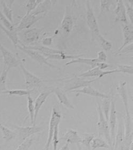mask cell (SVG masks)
Segmentation results:
<instances>
[{
	"instance_id": "6da1fadb",
	"label": "cell",
	"mask_w": 133,
	"mask_h": 150,
	"mask_svg": "<svg viewBox=\"0 0 133 150\" xmlns=\"http://www.w3.org/2000/svg\"><path fill=\"white\" fill-rule=\"evenodd\" d=\"M97 109L98 115V120L97 122L98 136L101 138L104 137L106 139L108 144L110 145V147H112L108 121L105 118L102 110L101 105L98 102H97Z\"/></svg>"
},
{
	"instance_id": "7a4b0ae2",
	"label": "cell",
	"mask_w": 133,
	"mask_h": 150,
	"mask_svg": "<svg viewBox=\"0 0 133 150\" xmlns=\"http://www.w3.org/2000/svg\"><path fill=\"white\" fill-rule=\"evenodd\" d=\"M108 121L112 147H113L115 140L116 125L117 124V113L116 108V101L113 96H112V98H111V104Z\"/></svg>"
},
{
	"instance_id": "3957f363",
	"label": "cell",
	"mask_w": 133,
	"mask_h": 150,
	"mask_svg": "<svg viewBox=\"0 0 133 150\" xmlns=\"http://www.w3.org/2000/svg\"><path fill=\"white\" fill-rule=\"evenodd\" d=\"M86 5V22L90 30L92 32V40H94L100 34V29L98 28V23L96 20L94 12L91 7V4L90 1H87Z\"/></svg>"
},
{
	"instance_id": "277c9868",
	"label": "cell",
	"mask_w": 133,
	"mask_h": 150,
	"mask_svg": "<svg viewBox=\"0 0 133 150\" xmlns=\"http://www.w3.org/2000/svg\"><path fill=\"white\" fill-rule=\"evenodd\" d=\"M19 43L21 44V42ZM16 47H18L19 49L21 50V51H23L24 53L26 54L33 60L37 62L38 63L40 64L41 66L46 65L47 66L50 67L52 68H58L57 67L50 63L46 57H44L43 54H41L40 52H38L37 51L26 48L22 44L21 45L18 44Z\"/></svg>"
},
{
	"instance_id": "5b68a950",
	"label": "cell",
	"mask_w": 133,
	"mask_h": 150,
	"mask_svg": "<svg viewBox=\"0 0 133 150\" xmlns=\"http://www.w3.org/2000/svg\"><path fill=\"white\" fill-rule=\"evenodd\" d=\"M0 51L3 58L4 66L8 68L9 69L12 68L17 67L22 63L14 54L7 49L1 43H0Z\"/></svg>"
},
{
	"instance_id": "8992f818",
	"label": "cell",
	"mask_w": 133,
	"mask_h": 150,
	"mask_svg": "<svg viewBox=\"0 0 133 150\" xmlns=\"http://www.w3.org/2000/svg\"><path fill=\"white\" fill-rule=\"evenodd\" d=\"M61 119V114L59 113V112H58L55 107H53L52 109L51 118L50 120L49 133H48L47 139L46 140V144L44 147V150H49L50 146L53 139L54 127L56 125L59 124H60Z\"/></svg>"
},
{
	"instance_id": "52a82bcc",
	"label": "cell",
	"mask_w": 133,
	"mask_h": 150,
	"mask_svg": "<svg viewBox=\"0 0 133 150\" xmlns=\"http://www.w3.org/2000/svg\"><path fill=\"white\" fill-rule=\"evenodd\" d=\"M19 66L23 72L25 85L27 88L34 90L35 88H37L41 87V85L42 84V81L40 78L38 77L36 75L29 72L22 63L20 64Z\"/></svg>"
},
{
	"instance_id": "ba28073f",
	"label": "cell",
	"mask_w": 133,
	"mask_h": 150,
	"mask_svg": "<svg viewBox=\"0 0 133 150\" xmlns=\"http://www.w3.org/2000/svg\"><path fill=\"white\" fill-rule=\"evenodd\" d=\"M98 79V78L92 79V80H84L81 78H79L77 77H75L70 79L68 81H66V84L65 86V90L64 92H71L73 91L80 89L84 87L90 85L93 82Z\"/></svg>"
},
{
	"instance_id": "9c48e42d",
	"label": "cell",
	"mask_w": 133,
	"mask_h": 150,
	"mask_svg": "<svg viewBox=\"0 0 133 150\" xmlns=\"http://www.w3.org/2000/svg\"><path fill=\"white\" fill-rule=\"evenodd\" d=\"M45 16H34L29 14V15H25L21 18V21L17 27H15V29L17 32H20L23 30L30 28L34 23L45 17Z\"/></svg>"
},
{
	"instance_id": "30bf717a",
	"label": "cell",
	"mask_w": 133,
	"mask_h": 150,
	"mask_svg": "<svg viewBox=\"0 0 133 150\" xmlns=\"http://www.w3.org/2000/svg\"><path fill=\"white\" fill-rule=\"evenodd\" d=\"M15 128L17 130L20 143H21L26 139L30 137L35 134L39 133L42 130V127L36 126V125L28 127L16 126Z\"/></svg>"
},
{
	"instance_id": "8fae6325",
	"label": "cell",
	"mask_w": 133,
	"mask_h": 150,
	"mask_svg": "<svg viewBox=\"0 0 133 150\" xmlns=\"http://www.w3.org/2000/svg\"><path fill=\"white\" fill-rule=\"evenodd\" d=\"M43 28H32L26 29L23 36V41L25 44H31L36 42L40 38Z\"/></svg>"
},
{
	"instance_id": "7c38bea8",
	"label": "cell",
	"mask_w": 133,
	"mask_h": 150,
	"mask_svg": "<svg viewBox=\"0 0 133 150\" xmlns=\"http://www.w3.org/2000/svg\"><path fill=\"white\" fill-rule=\"evenodd\" d=\"M122 30L123 33V43L117 51L113 53L116 54L122 50L125 46H127L130 44L133 43V25L131 24H123L122 25Z\"/></svg>"
},
{
	"instance_id": "4fadbf2b",
	"label": "cell",
	"mask_w": 133,
	"mask_h": 150,
	"mask_svg": "<svg viewBox=\"0 0 133 150\" xmlns=\"http://www.w3.org/2000/svg\"><path fill=\"white\" fill-rule=\"evenodd\" d=\"M115 15H116L115 22H121L123 24H128L127 17L126 13V9L125 4L122 0L117 1L115 9L113 10Z\"/></svg>"
},
{
	"instance_id": "5bb4252c",
	"label": "cell",
	"mask_w": 133,
	"mask_h": 150,
	"mask_svg": "<svg viewBox=\"0 0 133 150\" xmlns=\"http://www.w3.org/2000/svg\"><path fill=\"white\" fill-rule=\"evenodd\" d=\"M118 72V70L115 69L113 70H100L98 67H95L92 68L91 69L88 70L86 72H83L81 74L79 75V76L81 77H95L96 78H102L105 76H107L111 74H114Z\"/></svg>"
},
{
	"instance_id": "9a60e30c",
	"label": "cell",
	"mask_w": 133,
	"mask_h": 150,
	"mask_svg": "<svg viewBox=\"0 0 133 150\" xmlns=\"http://www.w3.org/2000/svg\"><path fill=\"white\" fill-rule=\"evenodd\" d=\"M71 11V10L70 7L66 6L64 18L61 21V28L66 34H69L72 31L74 25V19Z\"/></svg>"
},
{
	"instance_id": "2e32d148",
	"label": "cell",
	"mask_w": 133,
	"mask_h": 150,
	"mask_svg": "<svg viewBox=\"0 0 133 150\" xmlns=\"http://www.w3.org/2000/svg\"><path fill=\"white\" fill-rule=\"evenodd\" d=\"M56 2L57 1H42V2L38 5L36 8L33 11H32L30 14L34 16L44 15L46 16L50 10L52 9V6L55 4Z\"/></svg>"
},
{
	"instance_id": "e0dca14e",
	"label": "cell",
	"mask_w": 133,
	"mask_h": 150,
	"mask_svg": "<svg viewBox=\"0 0 133 150\" xmlns=\"http://www.w3.org/2000/svg\"><path fill=\"white\" fill-rule=\"evenodd\" d=\"M71 92L76 93L77 96L79 94H86V95H90L92 96L103 98V99L110 98L109 95L100 92L98 90H95L94 88H93L90 85L80 89L73 91Z\"/></svg>"
},
{
	"instance_id": "ac0fdd59",
	"label": "cell",
	"mask_w": 133,
	"mask_h": 150,
	"mask_svg": "<svg viewBox=\"0 0 133 150\" xmlns=\"http://www.w3.org/2000/svg\"><path fill=\"white\" fill-rule=\"evenodd\" d=\"M117 123V130L115 135V145L113 146L114 150H116L118 147H120L125 137V122L124 119L119 118Z\"/></svg>"
},
{
	"instance_id": "d6986e66",
	"label": "cell",
	"mask_w": 133,
	"mask_h": 150,
	"mask_svg": "<svg viewBox=\"0 0 133 150\" xmlns=\"http://www.w3.org/2000/svg\"><path fill=\"white\" fill-rule=\"evenodd\" d=\"M126 81H122L117 87V91L118 92L119 95L122 98V102L124 105L126 117L130 116L129 110V104L128 99L127 92L126 89Z\"/></svg>"
},
{
	"instance_id": "ffe728a7",
	"label": "cell",
	"mask_w": 133,
	"mask_h": 150,
	"mask_svg": "<svg viewBox=\"0 0 133 150\" xmlns=\"http://www.w3.org/2000/svg\"><path fill=\"white\" fill-rule=\"evenodd\" d=\"M52 93V91L48 92H44L41 93L40 95H38L37 98L35 100L34 103V108H35V114H34V125H36V121L37 118V115L40 110L41 109V107L43 105L44 103L46 101V99Z\"/></svg>"
},
{
	"instance_id": "44dd1931",
	"label": "cell",
	"mask_w": 133,
	"mask_h": 150,
	"mask_svg": "<svg viewBox=\"0 0 133 150\" xmlns=\"http://www.w3.org/2000/svg\"><path fill=\"white\" fill-rule=\"evenodd\" d=\"M60 140L64 141L68 144H80L81 141V137L78 135V133L75 130L69 129L60 138Z\"/></svg>"
},
{
	"instance_id": "7402d4cb",
	"label": "cell",
	"mask_w": 133,
	"mask_h": 150,
	"mask_svg": "<svg viewBox=\"0 0 133 150\" xmlns=\"http://www.w3.org/2000/svg\"><path fill=\"white\" fill-rule=\"evenodd\" d=\"M22 44V43H21ZM23 46L26 48L29 49L33 50L35 51H37L40 52L45 57L47 55H51V54H61L64 52L60 51L58 50L51 49L49 47H46L43 45H36V46H26L23 44Z\"/></svg>"
},
{
	"instance_id": "603a6c76",
	"label": "cell",
	"mask_w": 133,
	"mask_h": 150,
	"mask_svg": "<svg viewBox=\"0 0 133 150\" xmlns=\"http://www.w3.org/2000/svg\"><path fill=\"white\" fill-rule=\"evenodd\" d=\"M52 92L54 93L57 96L58 101L60 102V103L63 104L67 108H69L70 109H75V107L70 102L69 99L67 98L66 93L64 92V91L59 88H57L52 90Z\"/></svg>"
},
{
	"instance_id": "cb8c5ba5",
	"label": "cell",
	"mask_w": 133,
	"mask_h": 150,
	"mask_svg": "<svg viewBox=\"0 0 133 150\" xmlns=\"http://www.w3.org/2000/svg\"><path fill=\"white\" fill-rule=\"evenodd\" d=\"M99 62L100 61L97 59V58H85L79 57L77 59L70 60V61L67 62L66 64H65V65L66 66H68L72 64H85L87 65H90V66H91L92 68H93L96 67V64Z\"/></svg>"
},
{
	"instance_id": "d4e9b609",
	"label": "cell",
	"mask_w": 133,
	"mask_h": 150,
	"mask_svg": "<svg viewBox=\"0 0 133 150\" xmlns=\"http://www.w3.org/2000/svg\"><path fill=\"white\" fill-rule=\"evenodd\" d=\"M0 28L3 30V32L9 38V39L11 40L12 43L14 44L16 47H17L18 44H19L21 41L19 40L18 35V32L16 29L14 30L10 31L8 29H6L1 23H0Z\"/></svg>"
},
{
	"instance_id": "484cf974",
	"label": "cell",
	"mask_w": 133,
	"mask_h": 150,
	"mask_svg": "<svg viewBox=\"0 0 133 150\" xmlns=\"http://www.w3.org/2000/svg\"><path fill=\"white\" fill-rule=\"evenodd\" d=\"M98 148H103L105 149H109L110 145L107 142L105 141L101 137H96L93 139L91 143V150H94Z\"/></svg>"
},
{
	"instance_id": "4316f807",
	"label": "cell",
	"mask_w": 133,
	"mask_h": 150,
	"mask_svg": "<svg viewBox=\"0 0 133 150\" xmlns=\"http://www.w3.org/2000/svg\"><path fill=\"white\" fill-rule=\"evenodd\" d=\"M9 69L4 66L2 72L0 75V95L2 94L3 92L7 91L6 83V77L8 72L9 71Z\"/></svg>"
},
{
	"instance_id": "83f0119b",
	"label": "cell",
	"mask_w": 133,
	"mask_h": 150,
	"mask_svg": "<svg viewBox=\"0 0 133 150\" xmlns=\"http://www.w3.org/2000/svg\"><path fill=\"white\" fill-rule=\"evenodd\" d=\"M82 55H68L65 53L61 54H55L51 55H47L45 56L46 59L49 60H66V59H75L81 57Z\"/></svg>"
},
{
	"instance_id": "f1b7e54d",
	"label": "cell",
	"mask_w": 133,
	"mask_h": 150,
	"mask_svg": "<svg viewBox=\"0 0 133 150\" xmlns=\"http://www.w3.org/2000/svg\"><path fill=\"white\" fill-rule=\"evenodd\" d=\"M0 130H1L3 134V139L6 142L11 141L16 136V133L2 124H0Z\"/></svg>"
},
{
	"instance_id": "f546056e",
	"label": "cell",
	"mask_w": 133,
	"mask_h": 150,
	"mask_svg": "<svg viewBox=\"0 0 133 150\" xmlns=\"http://www.w3.org/2000/svg\"><path fill=\"white\" fill-rule=\"evenodd\" d=\"M34 90H7L3 93L2 94H8L10 96H23L30 94Z\"/></svg>"
},
{
	"instance_id": "4dcf8cb0",
	"label": "cell",
	"mask_w": 133,
	"mask_h": 150,
	"mask_svg": "<svg viewBox=\"0 0 133 150\" xmlns=\"http://www.w3.org/2000/svg\"><path fill=\"white\" fill-rule=\"evenodd\" d=\"M96 39H97L99 42L100 46L104 51H110L112 48V44L110 41L104 38L101 34L96 37Z\"/></svg>"
},
{
	"instance_id": "1f68e13d",
	"label": "cell",
	"mask_w": 133,
	"mask_h": 150,
	"mask_svg": "<svg viewBox=\"0 0 133 150\" xmlns=\"http://www.w3.org/2000/svg\"><path fill=\"white\" fill-rule=\"evenodd\" d=\"M100 12L98 17H101L105 12L110 11L111 6L113 4L112 1L108 0H101L100 1Z\"/></svg>"
},
{
	"instance_id": "d6a6232c",
	"label": "cell",
	"mask_w": 133,
	"mask_h": 150,
	"mask_svg": "<svg viewBox=\"0 0 133 150\" xmlns=\"http://www.w3.org/2000/svg\"><path fill=\"white\" fill-rule=\"evenodd\" d=\"M27 107L29 112V117L30 119V122L32 125H34V119L35 114V108L34 100L31 97L30 94L27 95Z\"/></svg>"
},
{
	"instance_id": "836d02e7",
	"label": "cell",
	"mask_w": 133,
	"mask_h": 150,
	"mask_svg": "<svg viewBox=\"0 0 133 150\" xmlns=\"http://www.w3.org/2000/svg\"><path fill=\"white\" fill-rule=\"evenodd\" d=\"M81 137V141L80 144L83 145L85 147H87L88 150H91V143L93 139L94 138V134L86 133L84 134Z\"/></svg>"
},
{
	"instance_id": "e575fe53",
	"label": "cell",
	"mask_w": 133,
	"mask_h": 150,
	"mask_svg": "<svg viewBox=\"0 0 133 150\" xmlns=\"http://www.w3.org/2000/svg\"><path fill=\"white\" fill-rule=\"evenodd\" d=\"M1 5L2 6L3 9V14L5 16L7 19L9 20V21L12 23L13 22V11L11 9L10 6H8V5L6 4V2L4 1H1Z\"/></svg>"
},
{
	"instance_id": "d590c367",
	"label": "cell",
	"mask_w": 133,
	"mask_h": 150,
	"mask_svg": "<svg viewBox=\"0 0 133 150\" xmlns=\"http://www.w3.org/2000/svg\"><path fill=\"white\" fill-rule=\"evenodd\" d=\"M43 0H29L27 1L26 4V9L27 10L26 15H29L32 11L35 10L38 5L42 2Z\"/></svg>"
},
{
	"instance_id": "8d00e7d4",
	"label": "cell",
	"mask_w": 133,
	"mask_h": 150,
	"mask_svg": "<svg viewBox=\"0 0 133 150\" xmlns=\"http://www.w3.org/2000/svg\"><path fill=\"white\" fill-rule=\"evenodd\" d=\"M34 141L35 138L32 136L26 139L25 141L23 142L17 147V149L15 150H29Z\"/></svg>"
},
{
	"instance_id": "74e56055",
	"label": "cell",
	"mask_w": 133,
	"mask_h": 150,
	"mask_svg": "<svg viewBox=\"0 0 133 150\" xmlns=\"http://www.w3.org/2000/svg\"><path fill=\"white\" fill-rule=\"evenodd\" d=\"M125 3V9H126V13L127 17L128 18L129 21L130 23V24L133 25V1H127Z\"/></svg>"
},
{
	"instance_id": "f35d334b",
	"label": "cell",
	"mask_w": 133,
	"mask_h": 150,
	"mask_svg": "<svg viewBox=\"0 0 133 150\" xmlns=\"http://www.w3.org/2000/svg\"><path fill=\"white\" fill-rule=\"evenodd\" d=\"M110 104H111L110 98L103 99L102 106H101V109L103 113L104 114V117L108 121L109 112H110Z\"/></svg>"
},
{
	"instance_id": "ab89813d",
	"label": "cell",
	"mask_w": 133,
	"mask_h": 150,
	"mask_svg": "<svg viewBox=\"0 0 133 150\" xmlns=\"http://www.w3.org/2000/svg\"><path fill=\"white\" fill-rule=\"evenodd\" d=\"M116 69L118 72H122L127 74L128 75H133V68L132 65H125V64H118Z\"/></svg>"
},
{
	"instance_id": "60d3db41",
	"label": "cell",
	"mask_w": 133,
	"mask_h": 150,
	"mask_svg": "<svg viewBox=\"0 0 133 150\" xmlns=\"http://www.w3.org/2000/svg\"><path fill=\"white\" fill-rule=\"evenodd\" d=\"M0 20L3 23V25L6 27V28L8 29L10 31L14 30L15 29V27L12 24L7 18L3 15L2 12L0 10Z\"/></svg>"
},
{
	"instance_id": "b9f144b4",
	"label": "cell",
	"mask_w": 133,
	"mask_h": 150,
	"mask_svg": "<svg viewBox=\"0 0 133 150\" xmlns=\"http://www.w3.org/2000/svg\"><path fill=\"white\" fill-rule=\"evenodd\" d=\"M59 124L56 125L53 132V136L52 139L53 150H57V146L59 143Z\"/></svg>"
},
{
	"instance_id": "7bdbcfd3",
	"label": "cell",
	"mask_w": 133,
	"mask_h": 150,
	"mask_svg": "<svg viewBox=\"0 0 133 150\" xmlns=\"http://www.w3.org/2000/svg\"><path fill=\"white\" fill-rule=\"evenodd\" d=\"M132 52H133V43L130 44L127 46H125L122 50L117 53L116 54H120L128 53H132Z\"/></svg>"
},
{
	"instance_id": "ee69618b",
	"label": "cell",
	"mask_w": 133,
	"mask_h": 150,
	"mask_svg": "<svg viewBox=\"0 0 133 150\" xmlns=\"http://www.w3.org/2000/svg\"><path fill=\"white\" fill-rule=\"evenodd\" d=\"M96 58L101 62H105L107 61V56L103 50L98 52V57Z\"/></svg>"
},
{
	"instance_id": "f6af8a7d",
	"label": "cell",
	"mask_w": 133,
	"mask_h": 150,
	"mask_svg": "<svg viewBox=\"0 0 133 150\" xmlns=\"http://www.w3.org/2000/svg\"><path fill=\"white\" fill-rule=\"evenodd\" d=\"M53 37L44 38L42 40V43L43 45V46L49 47L50 45H51V44L53 43Z\"/></svg>"
},
{
	"instance_id": "bcb514c9",
	"label": "cell",
	"mask_w": 133,
	"mask_h": 150,
	"mask_svg": "<svg viewBox=\"0 0 133 150\" xmlns=\"http://www.w3.org/2000/svg\"><path fill=\"white\" fill-rule=\"evenodd\" d=\"M110 67V66L109 64H107L105 62H99L96 64V67H98L100 69L102 70H104V69L108 68Z\"/></svg>"
},
{
	"instance_id": "7dc6e473",
	"label": "cell",
	"mask_w": 133,
	"mask_h": 150,
	"mask_svg": "<svg viewBox=\"0 0 133 150\" xmlns=\"http://www.w3.org/2000/svg\"><path fill=\"white\" fill-rule=\"evenodd\" d=\"M59 150H71L69 147V144L66 143L62 147H61L60 149Z\"/></svg>"
},
{
	"instance_id": "c3c4849f",
	"label": "cell",
	"mask_w": 133,
	"mask_h": 150,
	"mask_svg": "<svg viewBox=\"0 0 133 150\" xmlns=\"http://www.w3.org/2000/svg\"><path fill=\"white\" fill-rule=\"evenodd\" d=\"M77 147H78V150H82V147H81V145L80 144H77Z\"/></svg>"
}]
</instances>
